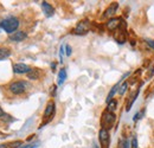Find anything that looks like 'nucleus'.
<instances>
[{
    "mask_svg": "<svg viewBox=\"0 0 154 148\" xmlns=\"http://www.w3.org/2000/svg\"><path fill=\"white\" fill-rule=\"evenodd\" d=\"M18 26H19V20L16 18V17H8V18L4 19L0 23V27L5 32H7L10 36L16 32V30L18 29Z\"/></svg>",
    "mask_w": 154,
    "mask_h": 148,
    "instance_id": "nucleus-1",
    "label": "nucleus"
},
{
    "mask_svg": "<svg viewBox=\"0 0 154 148\" xmlns=\"http://www.w3.org/2000/svg\"><path fill=\"white\" fill-rule=\"evenodd\" d=\"M115 122V115L114 113H110V111L106 110L103 114H102V128L104 129H109L113 127Z\"/></svg>",
    "mask_w": 154,
    "mask_h": 148,
    "instance_id": "nucleus-2",
    "label": "nucleus"
},
{
    "mask_svg": "<svg viewBox=\"0 0 154 148\" xmlns=\"http://www.w3.org/2000/svg\"><path fill=\"white\" fill-rule=\"evenodd\" d=\"M26 87H27V83L26 82L18 81V82L11 83L10 87H8V89H10V91L13 94V95H21V94L25 93Z\"/></svg>",
    "mask_w": 154,
    "mask_h": 148,
    "instance_id": "nucleus-3",
    "label": "nucleus"
},
{
    "mask_svg": "<svg viewBox=\"0 0 154 148\" xmlns=\"http://www.w3.org/2000/svg\"><path fill=\"white\" fill-rule=\"evenodd\" d=\"M98 139H100V143L102 148L109 147V131L104 128H101L98 133Z\"/></svg>",
    "mask_w": 154,
    "mask_h": 148,
    "instance_id": "nucleus-4",
    "label": "nucleus"
},
{
    "mask_svg": "<svg viewBox=\"0 0 154 148\" xmlns=\"http://www.w3.org/2000/svg\"><path fill=\"white\" fill-rule=\"evenodd\" d=\"M126 23H125V20L122 18H112L108 20V23H107V29L108 30H110V31H114V30H117L119 27H121L122 25H125Z\"/></svg>",
    "mask_w": 154,
    "mask_h": 148,
    "instance_id": "nucleus-5",
    "label": "nucleus"
},
{
    "mask_svg": "<svg viewBox=\"0 0 154 148\" xmlns=\"http://www.w3.org/2000/svg\"><path fill=\"white\" fill-rule=\"evenodd\" d=\"M90 29V24L87 20H83L81 23L77 24V26L74 29V33L75 35H85Z\"/></svg>",
    "mask_w": 154,
    "mask_h": 148,
    "instance_id": "nucleus-6",
    "label": "nucleus"
},
{
    "mask_svg": "<svg viewBox=\"0 0 154 148\" xmlns=\"http://www.w3.org/2000/svg\"><path fill=\"white\" fill-rule=\"evenodd\" d=\"M32 69L27 65V64H24V63H17V64H13V72L18 75L23 74H29Z\"/></svg>",
    "mask_w": 154,
    "mask_h": 148,
    "instance_id": "nucleus-7",
    "label": "nucleus"
},
{
    "mask_svg": "<svg viewBox=\"0 0 154 148\" xmlns=\"http://www.w3.org/2000/svg\"><path fill=\"white\" fill-rule=\"evenodd\" d=\"M42 8H43V11H44L46 17H52L55 14V8L48 1H43L42 2Z\"/></svg>",
    "mask_w": 154,
    "mask_h": 148,
    "instance_id": "nucleus-8",
    "label": "nucleus"
},
{
    "mask_svg": "<svg viewBox=\"0 0 154 148\" xmlns=\"http://www.w3.org/2000/svg\"><path fill=\"white\" fill-rule=\"evenodd\" d=\"M55 113V102L54 101H50L46 107H45V110H44V119H48V117H51Z\"/></svg>",
    "mask_w": 154,
    "mask_h": 148,
    "instance_id": "nucleus-9",
    "label": "nucleus"
},
{
    "mask_svg": "<svg viewBox=\"0 0 154 148\" xmlns=\"http://www.w3.org/2000/svg\"><path fill=\"white\" fill-rule=\"evenodd\" d=\"M26 37H27V35H26L25 32H23V31H17V32H14L13 35L10 36V39H11L12 42H23L24 39H26Z\"/></svg>",
    "mask_w": 154,
    "mask_h": 148,
    "instance_id": "nucleus-10",
    "label": "nucleus"
},
{
    "mask_svg": "<svg viewBox=\"0 0 154 148\" xmlns=\"http://www.w3.org/2000/svg\"><path fill=\"white\" fill-rule=\"evenodd\" d=\"M117 7H119V5H117V2H113L107 10H106V12H104V14H103V17L104 18H108V17H112V16H114L116 12V10H117Z\"/></svg>",
    "mask_w": 154,
    "mask_h": 148,
    "instance_id": "nucleus-11",
    "label": "nucleus"
},
{
    "mask_svg": "<svg viewBox=\"0 0 154 148\" xmlns=\"http://www.w3.org/2000/svg\"><path fill=\"white\" fill-rule=\"evenodd\" d=\"M11 56V51L6 48H0V60H4Z\"/></svg>",
    "mask_w": 154,
    "mask_h": 148,
    "instance_id": "nucleus-12",
    "label": "nucleus"
},
{
    "mask_svg": "<svg viewBox=\"0 0 154 148\" xmlns=\"http://www.w3.org/2000/svg\"><path fill=\"white\" fill-rule=\"evenodd\" d=\"M65 79H66V71L65 69H60V71L58 72V84L59 85L63 84Z\"/></svg>",
    "mask_w": 154,
    "mask_h": 148,
    "instance_id": "nucleus-13",
    "label": "nucleus"
},
{
    "mask_svg": "<svg viewBox=\"0 0 154 148\" xmlns=\"http://www.w3.org/2000/svg\"><path fill=\"white\" fill-rule=\"evenodd\" d=\"M27 78L29 79H32V81H36L39 78V71L37 69H32L29 74H27Z\"/></svg>",
    "mask_w": 154,
    "mask_h": 148,
    "instance_id": "nucleus-14",
    "label": "nucleus"
},
{
    "mask_svg": "<svg viewBox=\"0 0 154 148\" xmlns=\"http://www.w3.org/2000/svg\"><path fill=\"white\" fill-rule=\"evenodd\" d=\"M119 87H120V82L119 83H116L115 85L112 88V90H110V93L108 94V97H107V103H109L110 101H112V98H113V96H114V94L117 91V89H119Z\"/></svg>",
    "mask_w": 154,
    "mask_h": 148,
    "instance_id": "nucleus-15",
    "label": "nucleus"
},
{
    "mask_svg": "<svg viewBox=\"0 0 154 148\" xmlns=\"http://www.w3.org/2000/svg\"><path fill=\"white\" fill-rule=\"evenodd\" d=\"M116 106H117V102H116L115 100H112V101L108 103V108H107V110L110 111V113H113V111L116 109Z\"/></svg>",
    "mask_w": 154,
    "mask_h": 148,
    "instance_id": "nucleus-16",
    "label": "nucleus"
},
{
    "mask_svg": "<svg viewBox=\"0 0 154 148\" xmlns=\"http://www.w3.org/2000/svg\"><path fill=\"white\" fill-rule=\"evenodd\" d=\"M127 88H128V83L127 82H123L121 85H120V89H119V94L122 96L123 94L126 93V90H127Z\"/></svg>",
    "mask_w": 154,
    "mask_h": 148,
    "instance_id": "nucleus-17",
    "label": "nucleus"
},
{
    "mask_svg": "<svg viewBox=\"0 0 154 148\" xmlns=\"http://www.w3.org/2000/svg\"><path fill=\"white\" fill-rule=\"evenodd\" d=\"M38 145L39 142H33V143H29V145H23V146H20L18 148H38Z\"/></svg>",
    "mask_w": 154,
    "mask_h": 148,
    "instance_id": "nucleus-18",
    "label": "nucleus"
},
{
    "mask_svg": "<svg viewBox=\"0 0 154 148\" xmlns=\"http://www.w3.org/2000/svg\"><path fill=\"white\" fill-rule=\"evenodd\" d=\"M65 54H66V56H70L71 55V52H72V50H71V46L70 45H65Z\"/></svg>",
    "mask_w": 154,
    "mask_h": 148,
    "instance_id": "nucleus-19",
    "label": "nucleus"
},
{
    "mask_svg": "<svg viewBox=\"0 0 154 148\" xmlns=\"http://www.w3.org/2000/svg\"><path fill=\"white\" fill-rule=\"evenodd\" d=\"M145 114V110H141L140 113H137L136 115L134 116V121H136V120H139V119H141V116Z\"/></svg>",
    "mask_w": 154,
    "mask_h": 148,
    "instance_id": "nucleus-20",
    "label": "nucleus"
},
{
    "mask_svg": "<svg viewBox=\"0 0 154 148\" xmlns=\"http://www.w3.org/2000/svg\"><path fill=\"white\" fill-rule=\"evenodd\" d=\"M132 148H137V140H136V137L132 139Z\"/></svg>",
    "mask_w": 154,
    "mask_h": 148,
    "instance_id": "nucleus-21",
    "label": "nucleus"
},
{
    "mask_svg": "<svg viewBox=\"0 0 154 148\" xmlns=\"http://www.w3.org/2000/svg\"><path fill=\"white\" fill-rule=\"evenodd\" d=\"M63 55H64V46L62 45V46H60V52H59V58H60V62H63Z\"/></svg>",
    "mask_w": 154,
    "mask_h": 148,
    "instance_id": "nucleus-22",
    "label": "nucleus"
},
{
    "mask_svg": "<svg viewBox=\"0 0 154 148\" xmlns=\"http://www.w3.org/2000/svg\"><path fill=\"white\" fill-rule=\"evenodd\" d=\"M147 44H148L152 49H154V40L153 39H148V40H147Z\"/></svg>",
    "mask_w": 154,
    "mask_h": 148,
    "instance_id": "nucleus-23",
    "label": "nucleus"
},
{
    "mask_svg": "<svg viewBox=\"0 0 154 148\" xmlns=\"http://www.w3.org/2000/svg\"><path fill=\"white\" fill-rule=\"evenodd\" d=\"M1 116H5V113H4V110L0 108V117H1Z\"/></svg>",
    "mask_w": 154,
    "mask_h": 148,
    "instance_id": "nucleus-24",
    "label": "nucleus"
},
{
    "mask_svg": "<svg viewBox=\"0 0 154 148\" xmlns=\"http://www.w3.org/2000/svg\"><path fill=\"white\" fill-rule=\"evenodd\" d=\"M0 148H7V145H0Z\"/></svg>",
    "mask_w": 154,
    "mask_h": 148,
    "instance_id": "nucleus-25",
    "label": "nucleus"
},
{
    "mask_svg": "<svg viewBox=\"0 0 154 148\" xmlns=\"http://www.w3.org/2000/svg\"><path fill=\"white\" fill-rule=\"evenodd\" d=\"M93 148H98V146H97L96 143H94V145H93Z\"/></svg>",
    "mask_w": 154,
    "mask_h": 148,
    "instance_id": "nucleus-26",
    "label": "nucleus"
}]
</instances>
